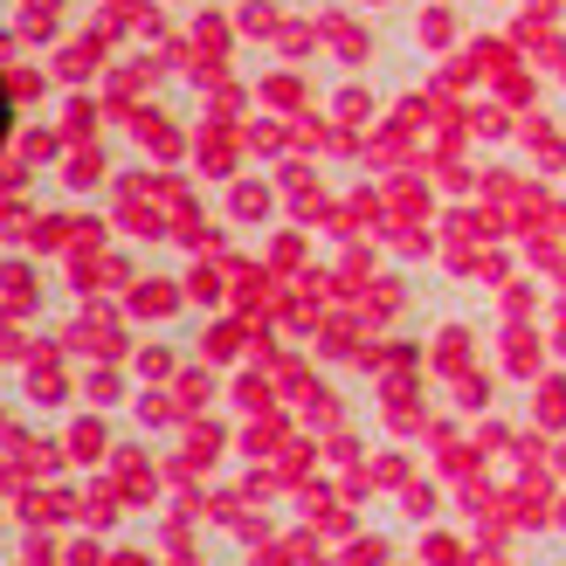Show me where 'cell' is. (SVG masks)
I'll return each mask as SVG.
<instances>
[{"label": "cell", "instance_id": "cell-1", "mask_svg": "<svg viewBox=\"0 0 566 566\" xmlns=\"http://www.w3.org/2000/svg\"><path fill=\"white\" fill-rule=\"evenodd\" d=\"M8 132H14V104H8V83H0V146H8Z\"/></svg>", "mask_w": 566, "mask_h": 566}]
</instances>
